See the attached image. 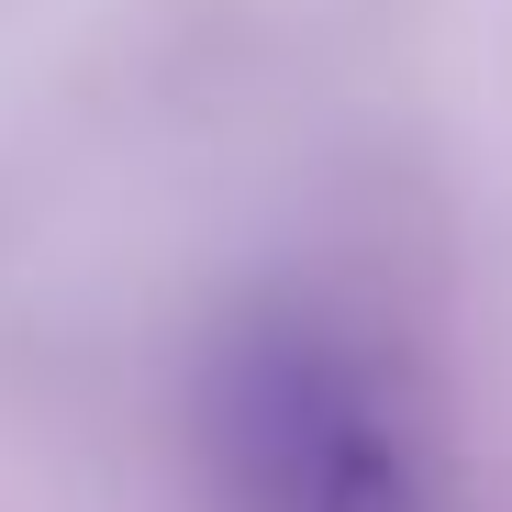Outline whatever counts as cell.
Masks as SVG:
<instances>
[{
  "instance_id": "obj_1",
  "label": "cell",
  "mask_w": 512,
  "mask_h": 512,
  "mask_svg": "<svg viewBox=\"0 0 512 512\" xmlns=\"http://www.w3.org/2000/svg\"><path fill=\"white\" fill-rule=\"evenodd\" d=\"M201 457L223 512H435L401 379L312 301L234 312L201 368Z\"/></svg>"
}]
</instances>
